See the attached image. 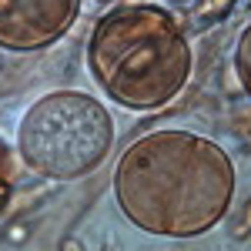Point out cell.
<instances>
[{"label":"cell","instance_id":"1","mask_svg":"<svg viewBox=\"0 0 251 251\" xmlns=\"http://www.w3.org/2000/svg\"><path fill=\"white\" fill-rule=\"evenodd\" d=\"M234 161L204 134L184 127L148 131L124 148L114 168L121 214L154 238H201L225 221L234 201Z\"/></svg>","mask_w":251,"mask_h":251},{"label":"cell","instance_id":"2","mask_svg":"<svg viewBox=\"0 0 251 251\" xmlns=\"http://www.w3.org/2000/svg\"><path fill=\"white\" fill-rule=\"evenodd\" d=\"M194 50L184 24L161 3H121L94 24L87 74L127 111L168 107L191 80Z\"/></svg>","mask_w":251,"mask_h":251},{"label":"cell","instance_id":"3","mask_svg":"<svg viewBox=\"0 0 251 251\" xmlns=\"http://www.w3.org/2000/svg\"><path fill=\"white\" fill-rule=\"evenodd\" d=\"M114 148V117L104 100L84 91L37 97L17 127L20 164L47 181H80L94 174Z\"/></svg>","mask_w":251,"mask_h":251},{"label":"cell","instance_id":"4","mask_svg":"<svg viewBox=\"0 0 251 251\" xmlns=\"http://www.w3.org/2000/svg\"><path fill=\"white\" fill-rule=\"evenodd\" d=\"M80 14V0H0V47L30 54L57 44Z\"/></svg>","mask_w":251,"mask_h":251},{"label":"cell","instance_id":"5","mask_svg":"<svg viewBox=\"0 0 251 251\" xmlns=\"http://www.w3.org/2000/svg\"><path fill=\"white\" fill-rule=\"evenodd\" d=\"M231 64H234V77L241 84V91H245V97L251 100V20H248V27L238 34Z\"/></svg>","mask_w":251,"mask_h":251},{"label":"cell","instance_id":"6","mask_svg":"<svg viewBox=\"0 0 251 251\" xmlns=\"http://www.w3.org/2000/svg\"><path fill=\"white\" fill-rule=\"evenodd\" d=\"M14 188H17V157L10 151V144L0 137V211L10 204Z\"/></svg>","mask_w":251,"mask_h":251},{"label":"cell","instance_id":"7","mask_svg":"<svg viewBox=\"0 0 251 251\" xmlns=\"http://www.w3.org/2000/svg\"><path fill=\"white\" fill-rule=\"evenodd\" d=\"M234 7V0H201L198 7H194V20H221L228 10Z\"/></svg>","mask_w":251,"mask_h":251},{"label":"cell","instance_id":"8","mask_svg":"<svg viewBox=\"0 0 251 251\" xmlns=\"http://www.w3.org/2000/svg\"><path fill=\"white\" fill-rule=\"evenodd\" d=\"M248 231H251V201L245 204V211H241V221L234 225V234L238 238H248Z\"/></svg>","mask_w":251,"mask_h":251},{"label":"cell","instance_id":"9","mask_svg":"<svg viewBox=\"0 0 251 251\" xmlns=\"http://www.w3.org/2000/svg\"><path fill=\"white\" fill-rule=\"evenodd\" d=\"M60 251H84V245H80L77 238H64V245H60Z\"/></svg>","mask_w":251,"mask_h":251}]
</instances>
